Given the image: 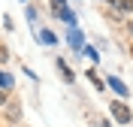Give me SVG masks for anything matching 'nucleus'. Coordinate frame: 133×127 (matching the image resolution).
<instances>
[{
  "mask_svg": "<svg viewBox=\"0 0 133 127\" xmlns=\"http://www.w3.org/2000/svg\"><path fill=\"white\" fill-rule=\"evenodd\" d=\"M130 15H133V12H130Z\"/></svg>",
  "mask_w": 133,
  "mask_h": 127,
  "instance_id": "16",
  "label": "nucleus"
},
{
  "mask_svg": "<svg viewBox=\"0 0 133 127\" xmlns=\"http://www.w3.org/2000/svg\"><path fill=\"white\" fill-rule=\"evenodd\" d=\"M12 76H9V73H0V88H3V91H12Z\"/></svg>",
  "mask_w": 133,
  "mask_h": 127,
  "instance_id": "7",
  "label": "nucleus"
},
{
  "mask_svg": "<svg viewBox=\"0 0 133 127\" xmlns=\"http://www.w3.org/2000/svg\"><path fill=\"white\" fill-rule=\"evenodd\" d=\"M3 103H6V97H3V94H0V106H3Z\"/></svg>",
  "mask_w": 133,
  "mask_h": 127,
  "instance_id": "13",
  "label": "nucleus"
},
{
  "mask_svg": "<svg viewBox=\"0 0 133 127\" xmlns=\"http://www.w3.org/2000/svg\"><path fill=\"white\" fill-rule=\"evenodd\" d=\"M91 127H109L106 121H91Z\"/></svg>",
  "mask_w": 133,
  "mask_h": 127,
  "instance_id": "11",
  "label": "nucleus"
},
{
  "mask_svg": "<svg viewBox=\"0 0 133 127\" xmlns=\"http://www.w3.org/2000/svg\"><path fill=\"white\" fill-rule=\"evenodd\" d=\"M51 12H55L58 18H64L70 27H79V18H76V12H73V9H66V6H51Z\"/></svg>",
  "mask_w": 133,
  "mask_h": 127,
  "instance_id": "2",
  "label": "nucleus"
},
{
  "mask_svg": "<svg viewBox=\"0 0 133 127\" xmlns=\"http://www.w3.org/2000/svg\"><path fill=\"white\" fill-rule=\"evenodd\" d=\"M106 3H115V0H106Z\"/></svg>",
  "mask_w": 133,
  "mask_h": 127,
  "instance_id": "14",
  "label": "nucleus"
},
{
  "mask_svg": "<svg viewBox=\"0 0 133 127\" xmlns=\"http://www.w3.org/2000/svg\"><path fill=\"white\" fill-rule=\"evenodd\" d=\"M39 42H45V45H58V36L51 34V30H39Z\"/></svg>",
  "mask_w": 133,
  "mask_h": 127,
  "instance_id": "5",
  "label": "nucleus"
},
{
  "mask_svg": "<svg viewBox=\"0 0 133 127\" xmlns=\"http://www.w3.org/2000/svg\"><path fill=\"white\" fill-rule=\"evenodd\" d=\"M109 112H112V118H115L118 124H130V121H133L130 106H124L121 100H112V103H109Z\"/></svg>",
  "mask_w": 133,
  "mask_h": 127,
  "instance_id": "1",
  "label": "nucleus"
},
{
  "mask_svg": "<svg viewBox=\"0 0 133 127\" xmlns=\"http://www.w3.org/2000/svg\"><path fill=\"white\" fill-rule=\"evenodd\" d=\"M58 70H61V76H64V82H73V73H70V67H66L64 58H58Z\"/></svg>",
  "mask_w": 133,
  "mask_h": 127,
  "instance_id": "6",
  "label": "nucleus"
},
{
  "mask_svg": "<svg viewBox=\"0 0 133 127\" xmlns=\"http://www.w3.org/2000/svg\"><path fill=\"white\" fill-rule=\"evenodd\" d=\"M64 3H66V0H55V6H64Z\"/></svg>",
  "mask_w": 133,
  "mask_h": 127,
  "instance_id": "12",
  "label": "nucleus"
},
{
  "mask_svg": "<svg viewBox=\"0 0 133 127\" xmlns=\"http://www.w3.org/2000/svg\"><path fill=\"white\" fill-rule=\"evenodd\" d=\"M115 9L118 12H133V0H115Z\"/></svg>",
  "mask_w": 133,
  "mask_h": 127,
  "instance_id": "8",
  "label": "nucleus"
},
{
  "mask_svg": "<svg viewBox=\"0 0 133 127\" xmlns=\"http://www.w3.org/2000/svg\"><path fill=\"white\" fill-rule=\"evenodd\" d=\"M88 79H91V85H97V91H103V88H106V85H103V79H100L94 70H88Z\"/></svg>",
  "mask_w": 133,
  "mask_h": 127,
  "instance_id": "9",
  "label": "nucleus"
},
{
  "mask_svg": "<svg viewBox=\"0 0 133 127\" xmlns=\"http://www.w3.org/2000/svg\"><path fill=\"white\" fill-rule=\"evenodd\" d=\"M106 85H109V88H112V91H115V94H121V100H124L127 94H130V91H127V85L121 82V79H118V76H109V79H106Z\"/></svg>",
  "mask_w": 133,
  "mask_h": 127,
  "instance_id": "4",
  "label": "nucleus"
},
{
  "mask_svg": "<svg viewBox=\"0 0 133 127\" xmlns=\"http://www.w3.org/2000/svg\"><path fill=\"white\" fill-rule=\"evenodd\" d=\"M21 3H27V0H21Z\"/></svg>",
  "mask_w": 133,
  "mask_h": 127,
  "instance_id": "15",
  "label": "nucleus"
},
{
  "mask_svg": "<svg viewBox=\"0 0 133 127\" xmlns=\"http://www.w3.org/2000/svg\"><path fill=\"white\" fill-rule=\"evenodd\" d=\"M66 42H70V49L82 51V49H85V36H82V30H79V27H70V36H66Z\"/></svg>",
  "mask_w": 133,
  "mask_h": 127,
  "instance_id": "3",
  "label": "nucleus"
},
{
  "mask_svg": "<svg viewBox=\"0 0 133 127\" xmlns=\"http://www.w3.org/2000/svg\"><path fill=\"white\" fill-rule=\"evenodd\" d=\"M82 51H85V55H88V58H91V61H100V51H97V49H91V45H85Z\"/></svg>",
  "mask_w": 133,
  "mask_h": 127,
  "instance_id": "10",
  "label": "nucleus"
}]
</instances>
